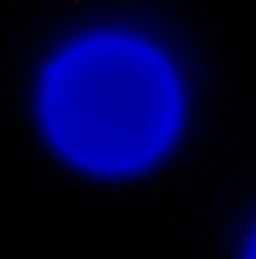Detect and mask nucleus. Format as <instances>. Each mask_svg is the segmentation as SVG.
Instances as JSON below:
<instances>
[{"label":"nucleus","mask_w":256,"mask_h":259,"mask_svg":"<svg viewBox=\"0 0 256 259\" xmlns=\"http://www.w3.org/2000/svg\"><path fill=\"white\" fill-rule=\"evenodd\" d=\"M46 124L69 160L94 172L151 163L181 115L178 81L148 46L100 36L69 49L46 81Z\"/></svg>","instance_id":"f257e3e1"},{"label":"nucleus","mask_w":256,"mask_h":259,"mask_svg":"<svg viewBox=\"0 0 256 259\" xmlns=\"http://www.w3.org/2000/svg\"><path fill=\"white\" fill-rule=\"evenodd\" d=\"M250 259H256V238H253V247H250Z\"/></svg>","instance_id":"f03ea898"}]
</instances>
